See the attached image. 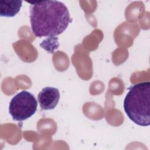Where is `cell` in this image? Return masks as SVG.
<instances>
[{
	"label": "cell",
	"instance_id": "cell-1",
	"mask_svg": "<svg viewBox=\"0 0 150 150\" xmlns=\"http://www.w3.org/2000/svg\"><path fill=\"white\" fill-rule=\"evenodd\" d=\"M29 3L32 31L36 37L54 38L66 30L72 21L68 8L60 1Z\"/></svg>",
	"mask_w": 150,
	"mask_h": 150
},
{
	"label": "cell",
	"instance_id": "cell-2",
	"mask_svg": "<svg viewBox=\"0 0 150 150\" xmlns=\"http://www.w3.org/2000/svg\"><path fill=\"white\" fill-rule=\"evenodd\" d=\"M124 109L135 124L147 127L150 124V82L132 86L124 101Z\"/></svg>",
	"mask_w": 150,
	"mask_h": 150
},
{
	"label": "cell",
	"instance_id": "cell-3",
	"mask_svg": "<svg viewBox=\"0 0 150 150\" xmlns=\"http://www.w3.org/2000/svg\"><path fill=\"white\" fill-rule=\"evenodd\" d=\"M37 106L38 102L35 96L30 92L23 90L16 94L11 100L9 112L13 120L22 121L35 113Z\"/></svg>",
	"mask_w": 150,
	"mask_h": 150
},
{
	"label": "cell",
	"instance_id": "cell-4",
	"mask_svg": "<svg viewBox=\"0 0 150 150\" xmlns=\"http://www.w3.org/2000/svg\"><path fill=\"white\" fill-rule=\"evenodd\" d=\"M60 99L59 90L55 87H46L38 95V100L40 107L45 110H53Z\"/></svg>",
	"mask_w": 150,
	"mask_h": 150
},
{
	"label": "cell",
	"instance_id": "cell-5",
	"mask_svg": "<svg viewBox=\"0 0 150 150\" xmlns=\"http://www.w3.org/2000/svg\"><path fill=\"white\" fill-rule=\"evenodd\" d=\"M22 4V1L21 0H1V16L14 17L19 12Z\"/></svg>",
	"mask_w": 150,
	"mask_h": 150
}]
</instances>
